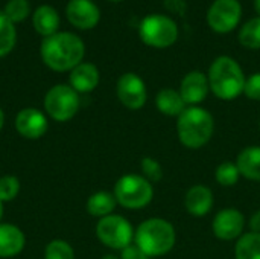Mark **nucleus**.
I'll list each match as a JSON object with an SVG mask.
<instances>
[{"label": "nucleus", "instance_id": "nucleus-13", "mask_svg": "<svg viewBox=\"0 0 260 259\" xmlns=\"http://www.w3.org/2000/svg\"><path fill=\"white\" fill-rule=\"evenodd\" d=\"M67 17L76 27L90 29L98 24L101 14L91 0H70L67 5Z\"/></svg>", "mask_w": 260, "mask_h": 259}, {"label": "nucleus", "instance_id": "nucleus-3", "mask_svg": "<svg viewBox=\"0 0 260 259\" xmlns=\"http://www.w3.org/2000/svg\"><path fill=\"white\" fill-rule=\"evenodd\" d=\"M213 130H215L213 116L201 107L186 108L178 116L177 131H178L180 142L190 150L204 147L212 139Z\"/></svg>", "mask_w": 260, "mask_h": 259}, {"label": "nucleus", "instance_id": "nucleus-10", "mask_svg": "<svg viewBox=\"0 0 260 259\" xmlns=\"http://www.w3.org/2000/svg\"><path fill=\"white\" fill-rule=\"evenodd\" d=\"M117 96L126 108H142L148 98L143 79L136 73L122 75L117 81Z\"/></svg>", "mask_w": 260, "mask_h": 259}, {"label": "nucleus", "instance_id": "nucleus-34", "mask_svg": "<svg viewBox=\"0 0 260 259\" xmlns=\"http://www.w3.org/2000/svg\"><path fill=\"white\" fill-rule=\"evenodd\" d=\"M3 124H5V114H3V111H2V108H0V130H2V127H3Z\"/></svg>", "mask_w": 260, "mask_h": 259}, {"label": "nucleus", "instance_id": "nucleus-7", "mask_svg": "<svg viewBox=\"0 0 260 259\" xmlns=\"http://www.w3.org/2000/svg\"><path fill=\"white\" fill-rule=\"evenodd\" d=\"M44 108L50 118L55 121H69L72 119L79 108L78 92L70 85H55L52 87L44 98Z\"/></svg>", "mask_w": 260, "mask_h": 259}, {"label": "nucleus", "instance_id": "nucleus-31", "mask_svg": "<svg viewBox=\"0 0 260 259\" xmlns=\"http://www.w3.org/2000/svg\"><path fill=\"white\" fill-rule=\"evenodd\" d=\"M120 259H149V256L143 250H140L137 246H128L122 250Z\"/></svg>", "mask_w": 260, "mask_h": 259}, {"label": "nucleus", "instance_id": "nucleus-24", "mask_svg": "<svg viewBox=\"0 0 260 259\" xmlns=\"http://www.w3.org/2000/svg\"><path fill=\"white\" fill-rule=\"evenodd\" d=\"M15 43V29L12 21L0 12V56H5Z\"/></svg>", "mask_w": 260, "mask_h": 259}, {"label": "nucleus", "instance_id": "nucleus-35", "mask_svg": "<svg viewBox=\"0 0 260 259\" xmlns=\"http://www.w3.org/2000/svg\"><path fill=\"white\" fill-rule=\"evenodd\" d=\"M254 6H256V11L259 12V17H260V0H254Z\"/></svg>", "mask_w": 260, "mask_h": 259}, {"label": "nucleus", "instance_id": "nucleus-9", "mask_svg": "<svg viewBox=\"0 0 260 259\" xmlns=\"http://www.w3.org/2000/svg\"><path fill=\"white\" fill-rule=\"evenodd\" d=\"M241 15L242 8L238 0H215L207 11V23L213 31L227 34L236 27Z\"/></svg>", "mask_w": 260, "mask_h": 259}, {"label": "nucleus", "instance_id": "nucleus-36", "mask_svg": "<svg viewBox=\"0 0 260 259\" xmlns=\"http://www.w3.org/2000/svg\"><path fill=\"white\" fill-rule=\"evenodd\" d=\"M102 259H119L117 256H114V255H105Z\"/></svg>", "mask_w": 260, "mask_h": 259}, {"label": "nucleus", "instance_id": "nucleus-8", "mask_svg": "<svg viewBox=\"0 0 260 259\" xmlns=\"http://www.w3.org/2000/svg\"><path fill=\"white\" fill-rule=\"evenodd\" d=\"M96 235L102 244L116 250H123L125 247L131 246L134 238L131 224L120 215L104 217L96 226Z\"/></svg>", "mask_w": 260, "mask_h": 259}, {"label": "nucleus", "instance_id": "nucleus-6", "mask_svg": "<svg viewBox=\"0 0 260 259\" xmlns=\"http://www.w3.org/2000/svg\"><path fill=\"white\" fill-rule=\"evenodd\" d=\"M140 38L143 43L152 47H169L178 38V27L175 21L161 14L146 15L139 27Z\"/></svg>", "mask_w": 260, "mask_h": 259}, {"label": "nucleus", "instance_id": "nucleus-21", "mask_svg": "<svg viewBox=\"0 0 260 259\" xmlns=\"http://www.w3.org/2000/svg\"><path fill=\"white\" fill-rule=\"evenodd\" d=\"M116 203H117V200H116L114 194L101 191V192L93 194L88 198V202H87V211L93 217H102L104 218V217L111 215V212L116 208Z\"/></svg>", "mask_w": 260, "mask_h": 259}, {"label": "nucleus", "instance_id": "nucleus-11", "mask_svg": "<svg viewBox=\"0 0 260 259\" xmlns=\"http://www.w3.org/2000/svg\"><path fill=\"white\" fill-rule=\"evenodd\" d=\"M212 227L216 238L232 241L242 235L245 227V217L238 209L229 208L216 214Z\"/></svg>", "mask_w": 260, "mask_h": 259}, {"label": "nucleus", "instance_id": "nucleus-15", "mask_svg": "<svg viewBox=\"0 0 260 259\" xmlns=\"http://www.w3.org/2000/svg\"><path fill=\"white\" fill-rule=\"evenodd\" d=\"M184 206L189 214L195 217H203L209 214L213 206V194L207 186L195 185L186 192Z\"/></svg>", "mask_w": 260, "mask_h": 259}, {"label": "nucleus", "instance_id": "nucleus-12", "mask_svg": "<svg viewBox=\"0 0 260 259\" xmlns=\"http://www.w3.org/2000/svg\"><path fill=\"white\" fill-rule=\"evenodd\" d=\"M15 128L26 139H38L47 131V119L37 108H24L15 118Z\"/></svg>", "mask_w": 260, "mask_h": 259}, {"label": "nucleus", "instance_id": "nucleus-23", "mask_svg": "<svg viewBox=\"0 0 260 259\" xmlns=\"http://www.w3.org/2000/svg\"><path fill=\"white\" fill-rule=\"evenodd\" d=\"M239 41L245 47L260 49V17L251 18L242 26L239 32Z\"/></svg>", "mask_w": 260, "mask_h": 259}, {"label": "nucleus", "instance_id": "nucleus-26", "mask_svg": "<svg viewBox=\"0 0 260 259\" xmlns=\"http://www.w3.org/2000/svg\"><path fill=\"white\" fill-rule=\"evenodd\" d=\"M44 259H75V252L69 243L62 240H55L47 244Z\"/></svg>", "mask_w": 260, "mask_h": 259}, {"label": "nucleus", "instance_id": "nucleus-32", "mask_svg": "<svg viewBox=\"0 0 260 259\" xmlns=\"http://www.w3.org/2000/svg\"><path fill=\"white\" fill-rule=\"evenodd\" d=\"M163 3L171 12L178 14V15H183L186 11V2L184 0H163Z\"/></svg>", "mask_w": 260, "mask_h": 259}, {"label": "nucleus", "instance_id": "nucleus-27", "mask_svg": "<svg viewBox=\"0 0 260 259\" xmlns=\"http://www.w3.org/2000/svg\"><path fill=\"white\" fill-rule=\"evenodd\" d=\"M29 14V3L27 0H9L5 8V15L14 23L21 21Z\"/></svg>", "mask_w": 260, "mask_h": 259}, {"label": "nucleus", "instance_id": "nucleus-22", "mask_svg": "<svg viewBox=\"0 0 260 259\" xmlns=\"http://www.w3.org/2000/svg\"><path fill=\"white\" fill-rule=\"evenodd\" d=\"M236 259H260V234L242 235L236 244Z\"/></svg>", "mask_w": 260, "mask_h": 259}, {"label": "nucleus", "instance_id": "nucleus-33", "mask_svg": "<svg viewBox=\"0 0 260 259\" xmlns=\"http://www.w3.org/2000/svg\"><path fill=\"white\" fill-rule=\"evenodd\" d=\"M250 227L254 234H260V211L256 212L250 220Z\"/></svg>", "mask_w": 260, "mask_h": 259}, {"label": "nucleus", "instance_id": "nucleus-20", "mask_svg": "<svg viewBox=\"0 0 260 259\" xmlns=\"http://www.w3.org/2000/svg\"><path fill=\"white\" fill-rule=\"evenodd\" d=\"M34 26L41 35L50 37L56 34V29L59 26V17L52 6L43 5L34 14Z\"/></svg>", "mask_w": 260, "mask_h": 259}, {"label": "nucleus", "instance_id": "nucleus-28", "mask_svg": "<svg viewBox=\"0 0 260 259\" xmlns=\"http://www.w3.org/2000/svg\"><path fill=\"white\" fill-rule=\"evenodd\" d=\"M20 191V182L14 176H5L0 179V202H11Z\"/></svg>", "mask_w": 260, "mask_h": 259}, {"label": "nucleus", "instance_id": "nucleus-5", "mask_svg": "<svg viewBox=\"0 0 260 259\" xmlns=\"http://www.w3.org/2000/svg\"><path fill=\"white\" fill-rule=\"evenodd\" d=\"M154 189L151 182L142 176L128 174L117 180L114 186V197L119 205L126 209H140L151 203Z\"/></svg>", "mask_w": 260, "mask_h": 259}, {"label": "nucleus", "instance_id": "nucleus-16", "mask_svg": "<svg viewBox=\"0 0 260 259\" xmlns=\"http://www.w3.org/2000/svg\"><path fill=\"white\" fill-rule=\"evenodd\" d=\"M99 82V72L96 66L90 63L78 64L70 73V84L72 89L81 93H88L96 89Z\"/></svg>", "mask_w": 260, "mask_h": 259}, {"label": "nucleus", "instance_id": "nucleus-29", "mask_svg": "<svg viewBox=\"0 0 260 259\" xmlns=\"http://www.w3.org/2000/svg\"><path fill=\"white\" fill-rule=\"evenodd\" d=\"M142 171L148 182H160L163 177L161 165L155 159H151V157H145L142 160Z\"/></svg>", "mask_w": 260, "mask_h": 259}, {"label": "nucleus", "instance_id": "nucleus-14", "mask_svg": "<svg viewBox=\"0 0 260 259\" xmlns=\"http://www.w3.org/2000/svg\"><path fill=\"white\" fill-rule=\"evenodd\" d=\"M210 90L209 78L201 72H190L187 73L180 87V93L186 104H200L207 98V93Z\"/></svg>", "mask_w": 260, "mask_h": 259}, {"label": "nucleus", "instance_id": "nucleus-1", "mask_svg": "<svg viewBox=\"0 0 260 259\" xmlns=\"http://www.w3.org/2000/svg\"><path fill=\"white\" fill-rule=\"evenodd\" d=\"M41 56L44 63L58 72L75 69L84 56V43L79 37L59 32L46 37L41 44Z\"/></svg>", "mask_w": 260, "mask_h": 259}, {"label": "nucleus", "instance_id": "nucleus-37", "mask_svg": "<svg viewBox=\"0 0 260 259\" xmlns=\"http://www.w3.org/2000/svg\"><path fill=\"white\" fill-rule=\"evenodd\" d=\"M2 217H3V203L0 202V220H2Z\"/></svg>", "mask_w": 260, "mask_h": 259}, {"label": "nucleus", "instance_id": "nucleus-2", "mask_svg": "<svg viewBox=\"0 0 260 259\" xmlns=\"http://www.w3.org/2000/svg\"><path fill=\"white\" fill-rule=\"evenodd\" d=\"M207 78L210 90L224 101H232L244 93L247 81L241 66L230 56L216 58L209 69Z\"/></svg>", "mask_w": 260, "mask_h": 259}, {"label": "nucleus", "instance_id": "nucleus-18", "mask_svg": "<svg viewBox=\"0 0 260 259\" xmlns=\"http://www.w3.org/2000/svg\"><path fill=\"white\" fill-rule=\"evenodd\" d=\"M236 166L245 179L260 180V147H248L241 151L236 160Z\"/></svg>", "mask_w": 260, "mask_h": 259}, {"label": "nucleus", "instance_id": "nucleus-4", "mask_svg": "<svg viewBox=\"0 0 260 259\" xmlns=\"http://www.w3.org/2000/svg\"><path fill=\"white\" fill-rule=\"evenodd\" d=\"M134 240L148 256H161L175 246V229L166 220L149 218L137 227Z\"/></svg>", "mask_w": 260, "mask_h": 259}, {"label": "nucleus", "instance_id": "nucleus-38", "mask_svg": "<svg viewBox=\"0 0 260 259\" xmlns=\"http://www.w3.org/2000/svg\"><path fill=\"white\" fill-rule=\"evenodd\" d=\"M114 2H119V0H114Z\"/></svg>", "mask_w": 260, "mask_h": 259}, {"label": "nucleus", "instance_id": "nucleus-25", "mask_svg": "<svg viewBox=\"0 0 260 259\" xmlns=\"http://www.w3.org/2000/svg\"><path fill=\"white\" fill-rule=\"evenodd\" d=\"M215 177H216V182L221 185V186H225V188H230V186H235L241 177V172L236 166V163H232V162H224L221 163L218 168H216V172H215Z\"/></svg>", "mask_w": 260, "mask_h": 259}, {"label": "nucleus", "instance_id": "nucleus-17", "mask_svg": "<svg viewBox=\"0 0 260 259\" xmlns=\"http://www.w3.org/2000/svg\"><path fill=\"white\" fill-rule=\"evenodd\" d=\"M24 247V234L12 224H0V258L18 255Z\"/></svg>", "mask_w": 260, "mask_h": 259}, {"label": "nucleus", "instance_id": "nucleus-19", "mask_svg": "<svg viewBox=\"0 0 260 259\" xmlns=\"http://www.w3.org/2000/svg\"><path fill=\"white\" fill-rule=\"evenodd\" d=\"M155 104L160 113L166 116H180L186 110V102L180 92L174 89H163L155 98Z\"/></svg>", "mask_w": 260, "mask_h": 259}, {"label": "nucleus", "instance_id": "nucleus-39", "mask_svg": "<svg viewBox=\"0 0 260 259\" xmlns=\"http://www.w3.org/2000/svg\"><path fill=\"white\" fill-rule=\"evenodd\" d=\"M259 127H260V124H259Z\"/></svg>", "mask_w": 260, "mask_h": 259}, {"label": "nucleus", "instance_id": "nucleus-30", "mask_svg": "<svg viewBox=\"0 0 260 259\" xmlns=\"http://www.w3.org/2000/svg\"><path fill=\"white\" fill-rule=\"evenodd\" d=\"M244 93L253 99V101H260V72L251 75L247 81H245V89Z\"/></svg>", "mask_w": 260, "mask_h": 259}]
</instances>
